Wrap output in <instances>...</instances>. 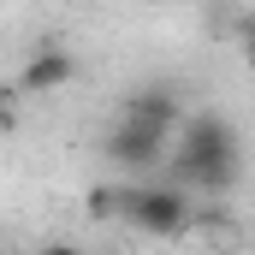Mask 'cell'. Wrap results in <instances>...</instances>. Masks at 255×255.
<instances>
[{"label":"cell","instance_id":"obj_1","mask_svg":"<svg viewBox=\"0 0 255 255\" xmlns=\"http://www.w3.org/2000/svg\"><path fill=\"white\" fill-rule=\"evenodd\" d=\"M172 136H178V154H172V178H178V184H190V190H202V196H226L238 184L244 148H238V130L226 125L214 107L184 113Z\"/></svg>","mask_w":255,"mask_h":255},{"label":"cell","instance_id":"obj_2","mask_svg":"<svg viewBox=\"0 0 255 255\" xmlns=\"http://www.w3.org/2000/svg\"><path fill=\"white\" fill-rule=\"evenodd\" d=\"M119 220L136 226V232H148V238H178V232L196 220L190 184H178V178H142V184H125Z\"/></svg>","mask_w":255,"mask_h":255},{"label":"cell","instance_id":"obj_3","mask_svg":"<svg viewBox=\"0 0 255 255\" xmlns=\"http://www.w3.org/2000/svg\"><path fill=\"white\" fill-rule=\"evenodd\" d=\"M101 154L113 166H125V172H154V166H166V136L136 125V119H125V113H113V125L101 136Z\"/></svg>","mask_w":255,"mask_h":255},{"label":"cell","instance_id":"obj_4","mask_svg":"<svg viewBox=\"0 0 255 255\" xmlns=\"http://www.w3.org/2000/svg\"><path fill=\"white\" fill-rule=\"evenodd\" d=\"M119 113L136 119V125H148V130H160V136H172L190 107H184V95H178L172 83H142V89H130L125 101H119Z\"/></svg>","mask_w":255,"mask_h":255},{"label":"cell","instance_id":"obj_5","mask_svg":"<svg viewBox=\"0 0 255 255\" xmlns=\"http://www.w3.org/2000/svg\"><path fill=\"white\" fill-rule=\"evenodd\" d=\"M77 77V54L60 48V42H42V48H30V60L18 71V89L24 95H48V89H65Z\"/></svg>","mask_w":255,"mask_h":255},{"label":"cell","instance_id":"obj_6","mask_svg":"<svg viewBox=\"0 0 255 255\" xmlns=\"http://www.w3.org/2000/svg\"><path fill=\"white\" fill-rule=\"evenodd\" d=\"M119 208H125V184H101V190H89V214H95V220H119Z\"/></svg>","mask_w":255,"mask_h":255},{"label":"cell","instance_id":"obj_7","mask_svg":"<svg viewBox=\"0 0 255 255\" xmlns=\"http://www.w3.org/2000/svg\"><path fill=\"white\" fill-rule=\"evenodd\" d=\"M12 95H18V83H0V130L12 125Z\"/></svg>","mask_w":255,"mask_h":255},{"label":"cell","instance_id":"obj_8","mask_svg":"<svg viewBox=\"0 0 255 255\" xmlns=\"http://www.w3.org/2000/svg\"><path fill=\"white\" fill-rule=\"evenodd\" d=\"M244 54H250V65H255V18L244 24Z\"/></svg>","mask_w":255,"mask_h":255}]
</instances>
